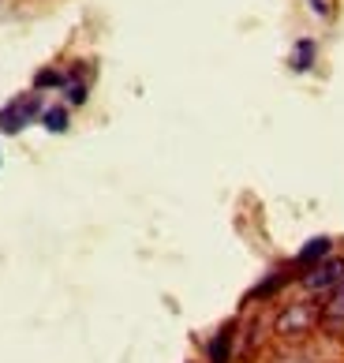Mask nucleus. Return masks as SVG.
I'll return each mask as SVG.
<instances>
[{"label": "nucleus", "instance_id": "obj_1", "mask_svg": "<svg viewBox=\"0 0 344 363\" xmlns=\"http://www.w3.org/2000/svg\"><path fill=\"white\" fill-rule=\"evenodd\" d=\"M30 116H38V98H19L16 105H8L4 113H0V128L4 131H19L23 124H30Z\"/></svg>", "mask_w": 344, "mask_h": 363}, {"label": "nucleus", "instance_id": "obj_2", "mask_svg": "<svg viewBox=\"0 0 344 363\" xmlns=\"http://www.w3.org/2000/svg\"><path fill=\"white\" fill-rule=\"evenodd\" d=\"M344 277V262H326L319 266L311 277H307V289H326V285H337V281Z\"/></svg>", "mask_w": 344, "mask_h": 363}, {"label": "nucleus", "instance_id": "obj_3", "mask_svg": "<svg viewBox=\"0 0 344 363\" xmlns=\"http://www.w3.org/2000/svg\"><path fill=\"white\" fill-rule=\"evenodd\" d=\"M311 60H314V42H307V38H303V42H296L292 68H296V72H307V68H311Z\"/></svg>", "mask_w": 344, "mask_h": 363}, {"label": "nucleus", "instance_id": "obj_4", "mask_svg": "<svg viewBox=\"0 0 344 363\" xmlns=\"http://www.w3.org/2000/svg\"><path fill=\"white\" fill-rule=\"evenodd\" d=\"M326 322H329L333 330H340V333H344V289L333 296V303L326 307Z\"/></svg>", "mask_w": 344, "mask_h": 363}, {"label": "nucleus", "instance_id": "obj_5", "mask_svg": "<svg viewBox=\"0 0 344 363\" xmlns=\"http://www.w3.org/2000/svg\"><path fill=\"white\" fill-rule=\"evenodd\" d=\"M307 322H311V311H307V307H296V311H288L281 318V333H296V326L303 330Z\"/></svg>", "mask_w": 344, "mask_h": 363}, {"label": "nucleus", "instance_id": "obj_6", "mask_svg": "<svg viewBox=\"0 0 344 363\" xmlns=\"http://www.w3.org/2000/svg\"><path fill=\"white\" fill-rule=\"evenodd\" d=\"M329 251V240L326 236H319V240H311L307 247L299 251V262H311V259H322V255Z\"/></svg>", "mask_w": 344, "mask_h": 363}, {"label": "nucleus", "instance_id": "obj_7", "mask_svg": "<svg viewBox=\"0 0 344 363\" xmlns=\"http://www.w3.org/2000/svg\"><path fill=\"white\" fill-rule=\"evenodd\" d=\"M42 120H45L49 131H64V128H68V113H64V109H45Z\"/></svg>", "mask_w": 344, "mask_h": 363}, {"label": "nucleus", "instance_id": "obj_8", "mask_svg": "<svg viewBox=\"0 0 344 363\" xmlns=\"http://www.w3.org/2000/svg\"><path fill=\"white\" fill-rule=\"evenodd\" d=\"M224 356H229V333H221V337L210 345V359L214 363H224Z\"/></svg>", "mask_w": 344, "mask_h": 363}, {"label": "nucleus", "instance_id": "obj_9", "mask_svg": "<svg viewBox=\"0 0 344 363\" xmlns=\"http://www.w3.org/2000/svg\"><path fill=\"white\" fill-rule=\"evenodd\" d=\"M311 4H314V11H319V16H326V4H322V0H311Z\"/></svg>", "mask_w": 344, "mask_h": 363}]
</instances>
